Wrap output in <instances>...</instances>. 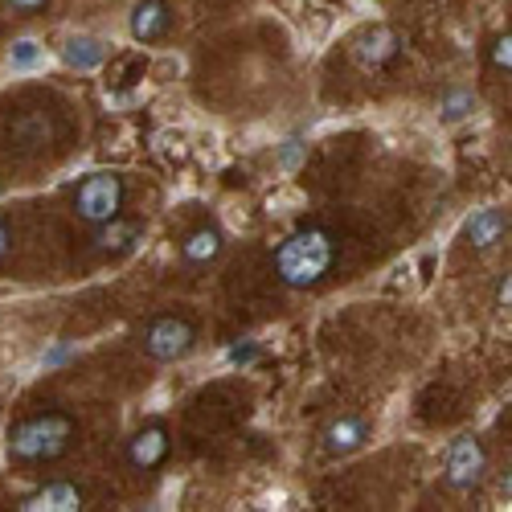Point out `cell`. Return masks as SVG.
I'll use <instances>...</instances> for the list:
<instances>
[{"mask_svg":"<svg viewBox=\"0 0 512 512\" xmlns=\"http://www.w3.org/2000/svg\"><path fill=\"white\" fill-rule=\"evenodd\" d=\"M218 254H222V234L218 230H197L189 242H185V259L189 263H213V259H218Z\"/></svg>","mask_w":512,"mask_h":512,"instance_id":"obj_14","label":"cell"},{"mask_svg":"<svg viewBox=\"0 0 512 512\" xmlns=\"http://www.w3.org/2000/svg\"><path fill=\"white\" fill-rule=\"evenodd\" d=\"M144 238V226L140 222H123V218H111V222H103L99 226V250L103 254H127V250H132L136 242Z\"/></svg>","mask_w":512,"mask_h":512,"instance_id":"obj_8","label":"cell"},{"mask_svg":"<svg viewBox=\"0 0 512 512\" xmlns=\"http://www.w3.org/2000/svg\"><path fill=\"white\" fill-rule=\"evenodd\" d=\"M127 455H132L136 467H144V472H148V467H156L168 455V435L160 431V426H152V431H144V435L132 439V451H127Z\"/></svg>","mask_w":512,"mask_h":512,"instance_id":"obj_12","label":"cell"},{"mask_svg":"<svg viewBox=\"0 0 512 512\" xmlns=\"http://www.w3.org/2000/svg\"><path fill=\"white\" fill-rule=\"evenodd\" d=\"M103 41L99 37H87V33H78V37H66V46H62V62L74 66V70H95L103 62Z\"/></svg>","mask_w":512,"mask_h":512,"instance_id":"obj_10","label":"cell"},{"mask_svg":"<svg viewBox=\"0 0 512 512\" xmlns=\"http://www.w3.org/2000/svg\"><path fill=\"white\" fill-rule=\"evenodd\" d=\"M41 5H46V0H9V9H13V13H37Z\"/></svg>","mask_w":512,"mask_h":512,"instance_id":"obj_18","label":"cell"},{"mask_svg":"<svg viewBox=\"0 0 512 512\" xmlns=\"http://www.w3.org/2000/svg\"><path fill=\"white\" fill-rule=\"evenodd\" d=\"M357 54H361V62L381 66V62H390V58L398 54V37H394V33H365L361 46H357Z\"/></svg>","mask_w":512,"mask_h":512,"instance_id":"obj_13","label":"cell"},{"mask_svg":"<svg viewBox=\"0 0 512 512\" xmlns=\"http://www.w3.org/2000/svg\"><path fill=\"white\" fill-rule=\"evenodd\" d=\"M369 439V426L361 418H336L328 431H324V447L332 455H345V451H357L361 443Z\"/></svg>","mask_w":512,"mask_h":512,"instance_id":"obj_9","label":"cell"},{"mask_svg":"<svg viewBox=\"0 0 512 512\" xmlns=\"http://www.w3.org/2000/svg\"><path fill=\"white\" fill-rule=\"evenodd\" d=\"M9 254V230H5V222H0V259Z\"/></svg>","mask_w":512,"mask_h":512,"instance_id":"obj_20","label":"cell"},{"mask_svg":"<svg viewBox=\"0 0 512 512\" xmlns=\"http://www.w3.org/2000/svg\"><path fill=\"white\" fill-rule=\"evenodd\" d=\"M21 508H29V512H70V508H82V492L74 484H46L41 492H33Z\"/></svg>","mask_w":512,"mask_h":512,"instance_id":"obj_7","label":"cell"},{"mask_svg":"<svg viewBox=\"0 0 512 512\" xmlns=\"http://www.w3.org/2000/svg\"><path fill=\"white\" fill-rule=\"evenodd\" d=\"M70 435H74V422L66 414H41L17 426L9 447L17 459H54L70 447Z\"/></svg>","mask_w":512,"mask_h":512,"instance_id":"obj_2","label":"cell"},{"mask_svg":"<svg viewBox=\"0 0 512 512\" xmlns=\"http://www.w3.org/2000/svg\"><path fill=\"white\" fill-rule=\"evenodd\" d=\"M144 349L156 357V361H181L193 353V328L185 320H173V316H164L148 328L144 336Z\"/></svg>","mask_w":512,"mask_h":512,"instance_id":"obj_4","label":"cell"},{"mask_svg":"<svg viewBox=\"0 0 512 512\" xmlns=\"http://www.w3.org/2000/svg\"><path fill=\"white\" fill-rule=\"evenodd\" d=\"M484 476V447L476 439H459L447 455V484L451 488H472Z\"/></svg>","mask_w":512,"mask_h":512,"instance_id":"obj_5","label":"cell"},{"mask_svg":"<svg viewBox=\"0 0 512 512\" xmlns=\"http://www.w3.org/2000/svg\"><path fill=\"white\" fill-rule=\"evenodd\" d=\"M119 205H123V181L111 177V173H95L78 185L74 193V209H78V218L82 222H91V226H103L111 218H119Z\"/></svg>","mask_w":512,"mask_h":512,"instance_id":"obj_3","label":"cell"},{"mask_svg":"<svg viewBox=\"0 0 512 512\" xmlns=\"http://www.w3.org/2000/svg\"><path fill=\"white\" fill-rule=\"evenodd\" d=\"M492 66H500V70H508L512 66V37L504 33L500 41H496V46H492Z\"/></svg>","mask_w":512,"mask_h":512,"instance_id":"obj_16","label":"cell"},{"mask_svg":"<svg viewBox=\"0 0 512 512\" xmlns=\"http://www.w3.org/2000/svg\"><path fill=\"white\" fill-rule=\"evenodd\" d=\"M37 62H41V46H37V41H17V46H13V70H29Z\"/></svg>","mask_w":512,"mask_h":512,"instance_id":"obj_15","label":"cell"},{"mask_svg":"<svg viewBox=\"0 0 512 512\" xmlns=\"http://www.w3.org/2000/svg\"><path fill=\"white\" fill-rule=\"evenodd\" d=\"M443 107H447V119H463V115L472 111L476 103H472V95H451V99H447Z\"/></svg>","mask_w":512,"mask_h":512,"instance_id":"obj_17","label":"cell"},{"mask_svg":"<svg viewBox=\"0 0 512 512\" xmlns=\"http://www.w3.org/2000/svg\"><path fill=\"white\" fill-rule=\"evenodd\" d=\"M504 234H508V213L504 209H480V213H472V222H467V238H472L476 250L496 246Z\"/></svg>","mask_w":512,"mask_h":512,"instance_id":"obj_6","label":"cell"},{"mask_svg":"<svg viewBox=\"0 0 512 512\" xmlns=\"http://www.w3.org/2000/svg\"><path fill=\"white\" fill-rule=\"evenodd\" d=\"M336 242L328 230H300L291 234L275 254V275L287 287H312L332 271Z\"/></svg>","mask_w":512,"mask_h":512,"instance_id":"obj_1","label":"cell"},{"mask_svg":"<svg viewBox=\"0 0 512 512\" xmlns=\"http://www.w3.org/2000/svg\"><path fill=\"white\" fill-rule=\"evenodd\" d=\"M168 29V5L164 0H140L136 13H132V33L140 41H156Z\"/></svg>","mask_w":512,"mask_h":512,"instance_id":"obj_11","label":"cell"},{"mask_svg":"<svg viewBox=\"0 0 512 512\" xmlns=\"http://www.w3.org/2000/svg\"><path fill=\"white\" fill-rule=\"evenodd\" d=\"M230 361H238V365H246V361H254V349H250V345H246V349L238 345V349H230Z\"/></svg>","mask_w":512,"mask_h":512,"instance_id":"obj_19","label":"cell"}]
</instances>
